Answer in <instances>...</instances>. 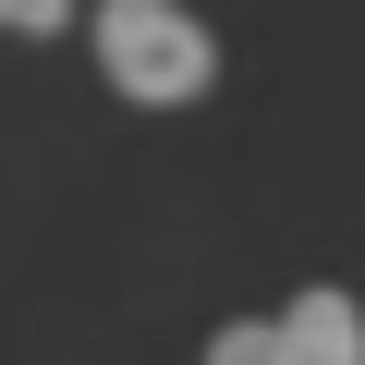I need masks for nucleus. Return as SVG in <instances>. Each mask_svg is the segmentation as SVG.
I'll list each match as a JSON object with an SVG mask.
<instances>
[{
    "label": "nucleus",
    "mask_w": 365,
    "mask_h": 365,
    "mask_svg": "<svg viewBox=\"0 0 365 365\" xmlns=\"http://www.w3.org/2000/svg\"><path fill=\"white\" fill-rule=\"evenodd\" d=\"M86 37H98V73L134 110H182V98H207V73H220V37L182 13V0H98Z\"/></svg>",
    "instance_id": "f257e3e1"
},
{
    "label": "nucleus",
    "mask_w": 365,
    "mask_h": 365,
    "mask_svg": "<svg viewBox=\"0 0 365 365\" xmlns=\"http://www.w3.org/2000/svg\"><path fill=\"white\" fill-rule=\"evenodd\" d=\"M207 365H365V317H353V292H341V280H317V292H292L280 317L220 329V341H207Z\"/></svg>",
    "instance_id": "f03ea898"
},
{
    "label": "nucleus",
    "mask_w": 365,
    "mask_h": 365,
    "mask_svg": "<svg viewBox=\"0 0 365 365\" xmlns=\"http://www.w3.org/2000/svg\"><path fill=\"white\" fill-rule=\"evenodd\" d=\"M73 0H0V37H61Z\"/></svg>",
    "instance_id": "7ed1b4c3"
}]
</instances>
